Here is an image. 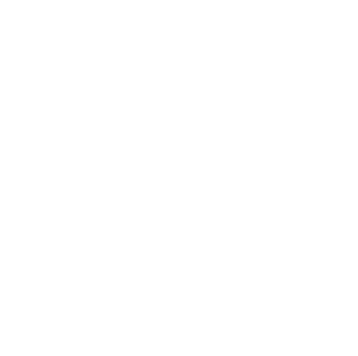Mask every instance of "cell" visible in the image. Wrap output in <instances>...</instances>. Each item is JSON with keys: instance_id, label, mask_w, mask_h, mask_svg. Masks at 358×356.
Wrapping results in <instances>:
<instances>
[]
</instances>
